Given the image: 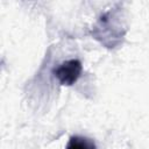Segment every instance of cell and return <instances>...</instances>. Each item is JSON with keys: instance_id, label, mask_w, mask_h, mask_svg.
Listing matches in <instances>:
<instances>
[{"instance_id": "6da1fadb", "label": "cell", "mask_w": 149, "mask_h": 149, "mask_svg": "<svg viewBox=\"0 0 149 149\" xmlns=\"http://www.w3.org/2000/svg\"><path fill=\"white\" fill-rule=\"evenodd\" d=\"M121 9V7H114L104 13L91 30V35L108 49L118 47L127 31L123 12Z\"/></svg>"}, {"instance_id": "7a4b0ae2", "label": "cell", "mask_w": 149, "mask_h": 149, "mask_svg": "<svg viewBox=\"0 0 149 149\" xmlns=\"http://www.w3.org/2000/svg\"><path fill=\"white\" fill-rule=\"evenodd\" d=\"M83 72V64L79 59H68L62 62L57 68L52 70L54 77L63 86L73 85Z\"/></svg>"}, {"instance_id": "3957f363", "label": "cell", "mask_w": 149, "mask_h": 149, "mask_svg": "<svg viewBox=\"0 0 149 149\" xmlns=\"http://www.w3.org/2000/svg\"><path fill=\"white\" fill-rule=\"evenodd\" d=\"M65 149H97L94 141L81 135H73L70 137Z\"/></svg>"}]
</instances>
